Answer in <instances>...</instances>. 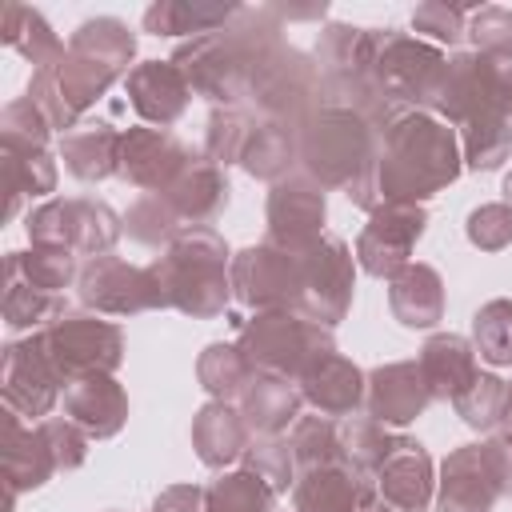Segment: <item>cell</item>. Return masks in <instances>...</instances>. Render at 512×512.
<instances>
[{
	"instance_id": "14",
	"label": "cell",
	"mask_w": 512,
	"mask_h": 512,
	"mask_svg": "<svg viewBox=\"0 0 512 512\" xmlns=\"http://www.w3.org/2000/svg\"><path fill=\"white\" fill-rule=\"evenodd\" d=\"M76 296L88 312H100V316H136V312L168 308L152 268L148 264H128L112 252L92 256V260L80 264Z\"/></svg>"
},
{
	"instance_id": "7",
	"label": "cell",
	"mask_w": 512,
	"mask_h": 512,
	"mask_svg": "<svg viewBox=\"0 0 512 512\" xmlns=\"http://www.w3.org/2000/svg\"><path fill=\"white\" fill-rule=\"evenodd\" d=\"M36 336H40L52 368L60 372L64 388L84 376H116V368L124 364V328L88 308L60 312Z\"/></svg>"
},
{
	"instance_id": "3",
	"label": "cell",
	"mask_w": 512,
	"mask_h": 512,
	"mask_svg": "<svg viewBox=\"0 0 512 512\" xmlns=\"http://www.w3.org/2000/svg\"><path fill=\"white\" fill-rule=\"evenodd\" d=\"M148 268H152L168 308H176L192 320H212V316L228 312L232 252L216 228H184Z\"/></svg>"
},
{
	"instance_id": "35",
	"label": "cell",
	"mask_w": 512,
	"mask_h": 512,
	"mask_svg": "<svg viewBox=\"0 0 512 512\" xmlns=\"http://www.w3.org/2000/svg\"><path fill=\"white\" fill-rule=\"evenodd\" d=\"M56 176L60 168L48 148L4 144V220H12L24 200L56 192Z\"/></svg>"
},
{
	"instance_id": "41",
	"label": "cell",
	"mask_w": 512,
	"mask_h": 512,
	"mask_svg": "<svg viewBox=\"0 0 512 512\" xmlns=\"http://www.w3.org/2000/svg\"><path fill=\"white\" fill-rule=\"evenodd\" d=\"M252 376H256V372H252V364L244 360V352H240L236 344L216 340V344H208V348L196 356V380H200V388H204L212 400H228V404L240 400Z\"/></svg>"
},
{
	"instance_id": "32",
	"label": "cell",
	"mask_w": 512,
	"mask_h": 512,
	"mask_svg": "<svg viewBox=\"0 0 512 512\" xmlns=\"http://www.w3.org/2000/svg\"><path fill=\"white\" fill-rule=\"evenodd\" d=\"M300 408H304L300 388L268 372H256L240 396V416L252 428V436H284V428L300 420Z\"/></svg>"
},
{
	"instance_id": "48",
	"label": "cell",
	"mask_w": 512,
	"mask_h": 512,
	"mask_svg": "<svg viewBox=\"0 0 512 512\" xmlns=\"http://www.w3.org/2000/svg\"><path fill=\"white\" fill-rule=\"evenodd\" d=\"M504 396H508V380H500L496 372H480V376L452 400V408H456V416H460L468 428H476V432H496L500 412H504Z\"/></svg>"
},
{
	"instance_id": "22",
	"label": "cell",
	"mask_w": 512,
	"mask_h": 512,
	"mask_svg": "<svg viewBox=\"0 0 512 512\" xmlns=\"http://www.w3.org/2000/svg\"><path fill=\"white\" fill-rule=\"evenodd\" d=\"M372 496H376L372 476H364L348 460H332L296 476L292 512H360Z\"/></svg>"
},
{
	"instance_id": "13",
	"label": "cell",
	"mask_w": 512,
	"mask_h": 512,
	"mask_svg": "<svg viewBox=\"0 0 512 512\" xmlns=\"http://www.w3.org/2000/svg\"><path fill=\"white\" fill-rule=\"evenodd\" d=\"M444 48L400 32V28H376V52H372V84L396 100L400 108H424L432 96V84L444 68Z\"/></svg>"
},
{
	"instance_id": "36",
	"label": "cell",
	"mask_w": 512,
	"mask_h": 512,
	"mask_svg": "<svg viewBox=\"0 0 512 512\" xmlns=\"http://www.w3.org/2000/svg\"><path fill=\"white\" fill-rule=\"evenodd\" d=\"M240 4H212V0H156L144 8V32L152 36H204L224 28Z\"/></svg>"
},
{
	"instance_id": "39",
	"label": "cell",
	"mask_w": 512,
	"mask_h": 512,
	"mask_svg": "<svg viewBox=\"0 0 512 512\" xmlns=\"http://www.w3.org/2000/svg\"><path fill=\"white\" fill-rule=\"evenodd\" d=\"M404 444V432L400 428H388L372 416H344L340 420V448H344V460L352 468H360L364 476H376L384 468V460Z\"/></svg>"
},
{
	"instance_id": "34",
	"label": "cell",
	"mask_w": 512,
	"mask_h": 512,
	"mask_svg": "<svg viewBox=\"0 0 512 512\" xmlns=\"http://www.w3.org/2000/svg\"><path fill=\"white\" fill-rule=\"evenodd\" d=\"M240 168L252 180H264V184H280L292 172H300L296 128H284V124H272V120L256 116V124L244 140V152H240Z\"/></svg>"
},
{
	"instance_id": "38",
	"label": "cell",
	"mask_w": 512,
	"mask_h": 512,
	"mask_svg": "<svg viewBox=\"0 0 512 512\" xmlns=\"http://www.w3.org/2000/svg\"><path fill=\"white\" fill-rule=\"evenodd\" d=\"M68 48L80 52V56H88V60H96V64H104V68H112V72H120L124 80L136 68L132 64L136 60V36L116 16H92V20H84L68 36Z\"/></svg>"
},
{
	"instance_id": "40",
	"label": "cell",
	"mask_w": 512,
	"mask_h": 512,
	"mask_svg": "<svg viewBox=\"0 0 512 512\" xmlns=\"http://www.w3.org/2000/svg\"><path fill=\"white\" fill-rule=\"evenodd\" d=\"M0 308H4V324L12 332H40L48 320H56L60 312H68L64 296L40 292L8 260H4V300H0Z\"/></svg>"
},
{
	"instance_id": "42",
	"label": "cell",
	"mask_w": 512,
	"mask_h": 512,
	"mask_svg": "<svg viewBox=\"0 0 512 512\" xmlns=\"http://www.w3.org/2000/svg\"><path fill=\"white\" fill-rule=\"evenodd\" d=\"M204 512H276V492L248 468H232L204 488Z\"/></svg>"
},
{
	"instance_id": "59",
	"label": "cell",
	"mask_w": 512,
	"mask_h": 512,
	"mask_svg": "<svg viewBox=\"0 0 512 512\" xmlns=\"http://www.w3.org/2000/svg\"><path fill=\"white\" fill-rule=\"evenodd\" d=\"M500 192H504V204H508V208H512V172H508V176H504V188H500Z\"/></svg>"
},
{
	"instance_id": "16",
	"label": "cell",
	"mask_w": 512,
	"mask_h": 512,
	"mask_svg": "<svg viewBox=\"0 0 512 512\" xmlns=\"http://www.w3.org/2000/svg\"><path fill=\"white\" fill-rule=\"evenodd\" d=\"M424 232V204H380L376 212H368V224L356 236V264L376 280H392L400 268L412 264V248Z\"/></svg>"
},
{
	"instance_id": "51",
	"label": "cell",
	"mask_w": 512,
	"mask_h": 512,
	"mask_svg": "<svg viewBox=\"0 0 512 512\" xmlns=\"http://www.w3.org/2000/svg\"><path fill=\"white\" fill-rule=\"evenodd\" d=\"M468 44L480 56L512 60V8L480 4L468 12Z\"/></svg>"
},
{
	"instance_id": "6",
	"label": "cell",
	"mask_w": 512,
	"mask_h": 512,
	"mask_svg": "<svg viewBox=\"0 0 512 512\" xmlns=\"http://www.w3.org/2000/svg\"><path fill=\"white\" fill-rule=\"evenodd\" d=\"M512 496V444L496 432L476 444H460L444 456L436 476V512H492Z\"/></svg>"
},
{
	"instance_id": "18",
	"label": "cell",
	"mask_w": 512,
	"mask_h": 512,
	"mask_svg": "<svg viewBox=\"0 0 512 512\" xmlns=\"http://www.w3.org/2000/svg\"><path fill=\"white\" fill-rule=\"evenodd\" d=\"M328 188H320L312 176L292 172L288 180L272 184L264 216H268V244L276 248H308L312 240L324 236V220H328Z\"/></svg>"
},
{
	"instance_id": "44",
	"label": "cell",
	"mask_w": 512,
	"mask_h": 512,
	"mask_svg": "<svg viewBox=\"0 0 512 512\" xmlns=\"http://www.w3.org/2000/svg\"><path fill=\"white\" fill-rule=\"evenodd\" d=\"M288 444H292V456H296V476L308 472V468H320V464H332V460H344V448H340V420L332 416H300L288 432Z\"/></svg>"
},
{
	"instance_id": "33",
	"label": "cell",
	"mask_w": 512,
	"mask_h": 512,
	"mask_svg": "<svg viewBox=\"0 0 512 512\" xmlns=\"http://www.w3.org/2000/svg\"><path fill=\"white\" fill-rule=\"evenodd\" d=\"M460 152L464 168L472 172H496L512 152V88H504L480 116H472L460 128Z\"/></svg>"
},
{
	"instance_id": "29",
	"label": "cell",
	"mask_w": 512,
	"mask_h": 512,
	"mask_svg": "<svg viewBox=\"0 0 512 512\" xmlns=\"http://www.w3.org/2000/svg\"><path fill=\"white\" fill-rule=\"evenodd\" d=\"M248 444H252V428L244 424L240 404L208 400V404L196 408V416H192V448H196L204 468L224 472L228 464H236L244 456Z\"/></svg>"
},
{
	"instance_id": "45",
	"label": "cell",
	"mask_w": 512,
	"mask_h": 512,
	"mask_svg": "<svg viewBox=\"0 0 512 512\" xmlns=\"http://www.w3.org/2000/svg\"><path fill=\"white\" fill-rule=\"evenodd\" d=\"M184 228H188V224L172 212V204H168L164 196H152V192H144L140 200H132L128 212H124V232H128V240H136V244H144V248H168Z\"/></svg>"
},
{
	"instance_id": "50",
	"label": "cell",
	"mask_w": 512,
	"mask_h": 512,
	"mask_svg": "<svg viewBox=\"0 0 512 512\" xmlns=\"http://www.w3.org/2000/svg\"><path fill=\"white\" fill-rule=\"evenodd\" d=\"M468 12L472 8H456V4H440V0H428V4H416L412 8V32L436 48H456L468 40Z\"/></svg>"
},
{
	"instance_id": "55",
	"label": "cell",
	"mask_w": 512,
	"mask_h": 512,
	"mask_svg": "<svg viewBox=\"0 0 512 512\" xmlns=\"http://www.w3.org/2000/svg\"><path fill=\"white\" fill-rule=\"evenodd\" d=\"M148 512H204V488L200 484H172L152 500Z\"/></svg>"
},
{
	"instance_id": "24",
	"label": "cell",
	"mask_w": 512,
	"mask_h": 512,
	"mask_svg": "<svg viewBox=\"0 0 512 512\" xmlns=\"http://www.w3.org/2000/svg\"><path fill=\"white\" fill-rule=\"evenodd\" d=\"M0 460H4V488L12 492H36L44 488L60 468H56V456L40 432V424H24L20 412L4 408L0 412Z\"/></svg>"
},
{
	"instance_id": "52",
	"label": "cell",
	"mask_w": 512,
	"mask_h": 512,
	"mask_svg": "<svg viewBox=\"0 0 512 512\" xmlns=\"http://www.w3.org/2000/svg\"><path fill=\"white\" fill-rule=\"evenodd\" d=\"M0 140H4V144H24V148H48L52 124H48V116L36 108V100L16 96V100L4 104V112H0Z\"/></svg>"
},
{
	"instance_id": "20",
	"label": "cell",
	"mask_w": 512,
	"mask_h": 512,
	"mask_svg": "<svg viewBox=\"0 0 512 512\" xmlns=\"http://www.w3.org/2000/svg\"><path fill=\"white\" fill-rule=\"evenodd\" d=\"M428 404H432V392H428V380L416 360H392V364H380L368 372L364 416H372L388 428H404L416 416H424Z\"/></svg>"
},
{
	"instance_id": "47",
	"label": "cell",
	"mask_w": 512,
	"mask_h": 512,
	"mask_svg": "<svg viewBox=\"0 0 512 512\" xmlns=\"http://www.w3.org/2000/svg\"><path fill=\"white\" fill-rule=\"evenodd\" d=\"M240 468L260 476L276 496L296 484V456H292V444L284 436H252V444L240 456Z\"/></svg>"
},
{
	"instance_id": "8",
	"label": "cell",
	"mask_w": 512,
	"mask_h": 512,
	"mask_svg": "<svg viewBox=\"0 0 512 512\" xmlns=\"http://www.w3.org/2000/svg\"><path fill=\"white\" fill-rule=\"evenodd\" d=\"M248 108L260 120L300 128L316 108H320V64L312 52L296 44H280L264 56L248 84Z\"/></svg>"
},
{
	"instance_id": "17",
	"label": "cell",
	"mask_w": 512,
	"mask_h": 512,
	"mask_svg": "<svg viewBox=\"0 0 512 512\" xmlns=\"http://www.w3.org/2000/svg\"><path fill=\"white\" fill-rule=\"evenodd\" d=\"M0 392H4V408L32 416L36 424L44 416H52L56 400L64 396V380L52 368L40 336H24V340H8L4 356H0Z\"/></svg>"
},
{
	"instance_id": "28",
	"label": "cell",
	"mask_w": 512,
	"mask_h": 512,
	"mask_svg": "<svg viewBox=\"0 0 512 512\" xmlns=\"http://www.w3.org/2000/svg\"><path fill=\"white\" fill-rule=\"evenodd\" d=\"M64 416L92 440H112L128 420V392L116 376H84L64 388Z\"/></svg>"
},
{
	"instance_id": "12",
	"label": "cell",
	"mask_w": 512,
	"mask_h": 512,
	"mask_svg": "<svg viewBox=\"0 0 512 512\" xmlns=\"http://www.w3.org/2000/svg\"><path fill=\"white\" fill-rule=\"evenodd\" d=\"M116 80H124V76L68 48L56 64L32 72L24 96L36 100V108L48 116L52 132L64 136V132H72V128L80 124V116H84V112H88V108H92Z\"/></svg>"
},
{
	"instance_id": "26",
	"label": "cell",
	"mask_w": 512,
	"mask_h": 512,
	"mask_svg": "<svg viewBox=\"0 0 512 512\" xmlns=\"http://www.w3.org/2000/svg\"><path fill=\"white\" fill-rule=\"evenodd\" d=\"M228 176L220 164H212L208 156H192L184 164V172L160 192L172 212L188 224V228H208L224 208H228Z\"/></svg>"
},
{
	"instance_id": "9",
	"label": "cell",
	"mask_w": 512,
	"mask_h": 512,
	"mask_svg": "<svg viewBox=\"0 0 512 512\" xmlns=\"http://www.w3.org/2000/svg\"><path fill=\"white\" fill-rule=\"evenodd\" d=\"M24 228H28L32 244L68 248V252L92 260V256L112 252V244L124 232V216H116L104 200H92V196H52L28 212Z\"/></svg>"
},
{
	"instance_id": "49",
	"label": "cell",
	"mask_w": 512,
	"mask_h": 512,
	"mask_svg": "<svg viewBox=\"0 0 512 512\" xmlns=\"http://www.w3.org/2000/svg\"><path fill=\"white\" fill-rule=\"evenodd\" d=\"M252 124H256V116L244 108H212L208 128H204V156L220 168L240 164V152H244Z\"/></svg>"
},
{
	"instance_id": "25",
	"label": "cell",
	"mask_w": 512,
	"mask_h": 512,
	"mask_svg": "<svg viewBox=\"0 0 512 512\" xmlns=\"http://www.w3.org/2000/svg\"><path fill=\"white\" fill-rule=\"evenodd\" d=\"M372 480L376 492L404 512H424L428 504H436V464L428 448L412 436H404V444L384 460V468Z\"/></svg>"
},
{
	"instance_id": "1",
	"label": "cell",
	"mask_w": 512,
	"mask_h": 512,
	"mask_svg": "<svg viewBox=\"0 0 512 512\" xmlns=\"http://www.w3.org/2000/svg\"><path fill=\"white\" fill-rule=\"evenodd\" d=\"M460 172V132L432 112L412 108L376 136V160L368 176L356 180L344 196L364 212H376L380 204H424L428 196L456 184Z\"/></svg>"
},
{
	"instance_id": "46",
	"label": "cell",
	"mask_w": 512,
	"mask_h": 512,
	"mask_svg": "<svg viewBox=\"0 0 512 512\" xmlns=\"http://www.w3.org/2000/svg\"><path fill=\"white\" fill-rule=\"evenodd\" d=\"M472 348L480 360L508 368L512 364V300H488L472 316Z\"/></svg>"
},
{
	"instance_id": "31",
	"label": "cell",
	"mask_w": 512,
	"mask_h": 512,
	"mask_svg": "<svg viewBox=\"0 0 512 512\" xmlns=\"http://www.w3.org/2000/svg\"><path fill=\"white\" fill-rule=\"evenodd\" d=\"M388 308L412 332L436 328L444 320V280H440V272L432 264H420V260L400 268L388 280Z\"/></svg>"
},
{
	"instance_id": "4",
	"label": "cell",
	"mask_w": 512,
	"mask_h": 512,
	"mask_svg": "<svg viewBox=\"0 0 512 512\" xmlns=\"http://www.w3.org/2000/svg\"><path fill=\"white\" fill-rule=\"evenodd\" d=\"M296 156L300 172L312 176L320 188H352L368 176L376 160V128L336 104H320L300 128H296Z\"/></svg>"
},
{
	"instance_id": "27",
	"label": "cell",
	"mask_w": 512,
	"mask_h": 512,
	"mask_svg": "<svg viewBox=\"0 0 512 512\" xmlns=\"http://www.w3.org/2000/svg\"><path fill=\"white\" fill-rule=\"evenodd\" d=\"M120 148L124 132L108 120H80L72 132L60 136V160L80 184H100L120 176Z\"/></svg>"
},
{
	"instance_id": "57",
	"label": "cell",
	"mask_w": 512,
	"mask_h": 512,
	"mask_svg": "<svg viewBox=\"0 0 512 512\" xmlns=\"http://www.w3.org/2000/svg\"><path fill=\"white\" fill-rule=\"evenodd\" d=\"M496 436L512 444V380H508V396H504V412H500V424H496Z\"/></svg>"
},
{
	"instance_id": "23",
	"label": "cell",
	"mask_w": 512,
	"mask_h": 512,
	"mask_svg": "<svg viewBox=\"0 0 512 512\" xmlns=\"http://www.w3.org/2000/svg\"><path fill=\"white\" fill-rule=\"evenodd\" d=\"M364 384H368V372H360L348 356H340L336 348L316 356L304 376L296 380L300 396L308 408H316L320 416H332V420H344V416H356L364 408Z\"/></svg>"
},
{
	"instance_id": "30",
	"label": "cell",
	"mask_w": 512,
	"mask_h": 512,
	"mask_svg": "<svg viewBox=\"0 0 512 512\" xmlns=\"http://www.w3.org/2000/svg\"><path fill=\"white\" fill-rule=\"evenodd\" d=\"M424 380H428V392L432 400H456L476 376V348L468 336H456V332H432L416 356Z\"/></svg>"
},
{
	"instance_id": "43",
	"label": "cell",
	"mask_w": 512,
	"mask_h": 512,
	"mask_svg": "<svg viewBox=\"0 0 512 512\" xmlns=\"http://www.w3.org/2000/svg\"><path fill=\"white\" fill-rule=\"evenodd\" d=\"M4 260H8L28 284H36L40 292H52V296H64V288L76 284V276H80L76 252H68V248L32 244L28 252H8Z\"/></svg>"
},
{
	"instance_id": "37",
	"label": "cell",
	"mask_w": 512,
	"mask_h": 512,
	"mask_svg": "<svg viewBox=\"0 0 512 512\" xmlns=\"http://www.w3.org/2000/svg\"><path fill=\"white\" fill-rule=\"evenodd\" d=\"M0 36H4V44H8L16 56H24V60L32 64V72L56 64V60L68 52V44L52 32V24H48L36 8H28V4H4Z\"/></svg>"
},
{
	"instance_id": "5",
	"label": "cell",
	"mask_w": 512,
	"mask_h": 512,
	"mask_svg": "<svg viewBox=\"0 0 512 512\" xmlns=\"http://www.w3.org/2000/svg\"><path fill=\"white\" fill-rule=\"evenodd\" d=\"M236 348L244 352L252 372L284 376L296 384L316 356L336 348V340H332V328H324L300 312H252L240 324Z\"/></svg>"
},
{
	"instance_id": "2",
	"label": "cell",
	"mask_w": 512,
	"mask_h": 512,
	"mask_svg": "<svg viewBox=\"0 0 512 512\" xmlns=\"http://www.w3.org/2000/svg\"><path fill=\"white\" fill-rule=\"evenodd\" d=\"M280 44H284V20L272 12V4L264 8L240 4V12L224 28L184 40L172 52V64L184 72L196 96L212 100L216 108H240L248 104V84L256 68Z\"/></svg>"
},
{
	"instance_id": "56",
	"label": "cell",
	"mask_w": 512,
	"mask_h": 512,
	"mask_svg": "<svg viewBox=\"0 0 512 512\" xmlns=\"http://www.w3.org/2000/svg\"><path fill=\"white\" fill-rule=\"evenodd\" d=\"M272 12L280 20H324L328 16V4H312V8H284V4H272Z\"/></svg>"
},
{
	"instance_id": "11",
	"label": "cell",
	"mask_w": 512,
	"mask_h": 512,
	"mask_svg": "<svg viewBox=\"0 0 512 512\" xmlns=\"http://www.w3.org/2000/svg\"><path fill=\"white\" fill-rule=\"evenodd\" d=\"M504 88H512V60H492V56H480L472 48H460L444 60L424 112H432L436 120H444L448 128L460 132Z\"/></svg>"
},
{
	"instance_id": "53",
	"label": "cell",
	"mask_w": 512,
	"mask_h": 512,
	"mask_svg": "<svg viewBox=\"0 0 512 512\" xmlns=\"http://www.w3.org/2000/svg\"><path fill=\"white\" fill-rule=\"evenodd\" d=\"M464 236H468V244L480 248V252H500V248H508V244H512V208H508L504 200L472 208L468 220H464Z\"/></svg>"
},
{
	"instance_id": "54",
	"label": "cell",
	"mask_w": 512,
	"mask_h": 512,
	"mask_svg": "<svg viewBox=\"0 0 512 512\" xmlns=\"http://www.w3.org/2000/svg\"><path fill=\"white\" fill-rule=\"evenodd\" d=\"M40 432H44V440H48V448H52L60 472H72V468H80V464L88 460L92 436H88L76 420H68V416H44V420H40Z\"/></svg>"
},
{
	"instance_id": "10",
	"label": "cell",
	"mask_w": 512,
	"mask_h": 512,
	"mask_svg": "<svg viewBox=\"0 0 512 512\" xmlns=\"http://www.w3.org/2000/svg\"><path fill=\"white\" fill-rule=\"evenodd\" d=\"M296 264H300V296H296L292 312H300L324 328H336L352 308L356 252L344 244V236L324 232L308 248H296Z\"/></svg>"
},
{
	"instance_id": "19",
	"label": "cell",
	"mask_w": 512,
	"mask_h": 512,
	"mask_svg": "<svg viewBox=\"0 0 512 512\" xmlns=\"http://www.w3.org/2000/svg\"><path fill=\"white\" fill-rule=\"evenodd\" d=\"M192 160V148L172 136L168 128H128L124 132V148H120V176L152 196H160Z\"/></svg>"
},
{
	"instance_id": "58",
	"label": "cell",
	"mask_w": 512,
	"mask_h": 512,
	"mask_svg": "<svg viewBox=\"0 0 512 512\" xmlns=\"http://www.w3.org/2000/svg\"><path fill=\"white\" fill-rule=\"evenodd\" d=\"M360 512H404V508H396V504H388V500H384V496L376 492V496H372V500H368V504H364Z\"/></svg>"
},
{
	"instance_id": "15",
	"label": "cell",
	"mask_w": 512,
	"mask_h": 512,
	"mask_svg": "<svg viewBox=\"0 0 512 512\" xmlns=\"http://www.w3.org/2000/svg\"><path fill=\"white\" fill-rule=\"evenodd\" d=\"M232 300L252 312H292L300 296V264L296 252L276 248L268 240L248 244L232 256Z\"/></svg>"
},
{
	"instance_id": "21",
	"label": "cell",
	"mask_w": 512,
	"mask_h": 512,
	"mask_svg": "<svg viewBox=\"0 0 512 512\" xmlns=\"http://www.w3.org/2000/svg\"><path fill=\"white\" fill-rule=\"evenodd\" d=\"M124 92L148 128H172L188 112V100H192V88L172 60H140L128 72Z\"/></svg>"
}]
</instances>
